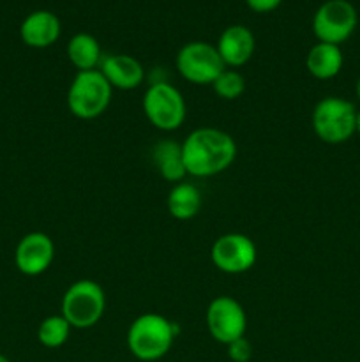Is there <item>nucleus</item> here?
I'll list each match as a JSON object with an SVG mask.
<instances>
[{"label": "nucleus", "mask_w": 360, "mask_h": 362, "mask_svg": "<svg viewBox=\"0 0 360 362\" xmlns=\"http://www.w3.org/2000/svg\"><path fill=\"white\" fill-rule=\"evenodd\" d=\"M180 145L187 175L196 179L219 175L236 158V144L232 134L217 127H198Z\"/></svg>", "instance_id": "obj_1"}, {"label": "nucleus", "mask_w": 360, "mask_h": 362, "mask_svg": "<svg viewBox=\"0 0 360 362\" xmlns=\"http://www.w3.org/2000/svg\"><path fill=\"white\" fill-rule=\"evenodd\" d=\"M179 334L175 322L157 313H143L134 318L127 331V346L138 361L154 362L172 350Z\"/></svg>", "instance_id": "obj_2"}, {"label": "nucleus", "mask_w": 360, "mask_h": 362, "mask_svg": "<svg viewBox=\"0 0 360 362\" xmlns=\"http://www.w3.org/2000/svg\"><path fill=\"white\" fill-rule=\"evenodd\" d=\"M113 98V87L99 69L78 71L67 90V108L81 120L101 117Z\"/></svg>", "instance_id": "obj_3"}, {"label": "nucleus", "mask_w": 360, "mask_h": 362, "mask_svg": "<svg viewBox=\"0 0 360 362\" xmlns=\"http://www.w3.org/2000/svg\"><path fill=\"white\" fill-rule=\"evenodd\" d=\"M356 112L348 99L327 95L313 110L314 134L325 144H344L356 133Z\"/></svg>", "instance_id": "obj_4"}, {"label": "nucleus", "mask_w": 360, "mask_h": 362, "mask_svg": "<svg viewBox=\"0 0 360 362\" xmlns=\"http://www.w3.org/2000/svg\"><path fill=\"white\" fill-rule=\"evenodd\" d=\"M106 310L104 290L92 279H78L66 290L60 315L73 329H90L99 324Z\"/></svg>", "instance_id": "obj_5"}, {"label": "nucleus", "mask_w": 360, "mask_h": 362, "mask_svg": "<svg viewBox=\"0 0 360 362\" xmlns=\"http://www.w3.org/2000/svg\"><path fill=\"white\" fill-rule=\"evenodd\" d=\"M143 113L159 131H176L187 117L182 92L168 81H155L143 94Z\"/></svg>", "instance_id": "obj_6"}, {"label": "nucleus", "mask_w": 360, "mask_h": 362, "mask_svg": "<svg viewBox=\"0 0 360 362\" xmlns=\"http://www.w3.org/2000/svg\"><path fill=\"white\" fill-rule=\"evenodd\" d=\"M175 67L180 76L194 85H212L226 69L214 45L205 41H191L179 49Z\"/></svg>", "instance_id": "obj_7"}, {"label": "nucleus", "mask_w": 360, "mask_h": 362, "mask_svg": "<svg viewBox=\"0 0 360 362\" xmlns=\"http://www.w3.org/2000/svg\"><path fill=\"white\" fill-rule=\"evenodd\" d=\"M359 25V13L348 0H327L313 16V32L320 42L341 45Z\"/></svg>", "instance_id": "obj_8"}, {"label": "nucleus", "mask_w": 360, "mask_h": 362, "mask_svg": "<svg viewBox=\"0 0 360 362\" xmlns=\"http://www.w3.org/2000/svg\"><path fill=\"white\" fill-rule=\"evenodd\" d=\"M207 329L212 338L221 345H229L244 338L247 329V315L242 304L229 296H219L207 306Z\"/></svg>", "instance_id": "obj_9"}, {"label": "nucleus", "mask_w": 360, "mask_h": 362, "mask_svg": "<svg viewBox=\"0 0 360 362\" xmlns=\"http://www.w3.org/2000/svg\"><path fill=\"white\" fill-rule=\"evenodd\" d=\"M210 258L224 274H242L256 264V244L244 233H224L212 246Z\"/></svg>", "instance_id": "obj_10"}, {"label": "nucleus", "mask_w": 360, "mask_h": 362, "mask_svg": "<svg viewBox=\"0 0 360 362\" xmlns=\"http://www.w3.org/2000/svg\"><path fill=\"white\" fill-rule=\"evenodd\" d=\"M55 258V244L42 232H32L21 237L14 251V264L25 276H39L48 271Z\"/></svg>", "instance_id": "obj_11"}, {"label": "nucleus", "mask_w": 360, "mask_h": 362, "mask_svg": "<svg viewBox=\"0 0 360 362\" xmlns=\"http://www.w3.org/2000/svg\"><path fill=\"white\" fill-rule=\"evenodd\" d=\"M215 48H217L224 66L235 69V67H242L249 62L254 48H256V41H254V34L251 32V28H247L246 25H229L219 35Z\"/></svg>", "instance_id": "obj_12"}, {"label": "nucleus", "mask_w": 360, "mask_h": 362, "mask_svg": "<svg viewBox=\"0 0 360 362\" xmlns=\"http://www.w3.org/2000/svg\"><path fill=\"white\" fill-rule=\"evenodd\" d=\"M99 71L108 80V83L119 90H133L145 80V69L140 60L126 53L102 57Z\"/></svg>", "instance_id": "obj_13"}, {"label": "nucleus", "mask_w": 360, "mask_h": 362, "mask_svg": "<svg viewBox=\"0 0 360 362\" xmlns=\"http://www.w3.org/2000/svg\"><path fill=\"white\" fill-rule=\"evenodd\" d=\"M62 32L59 16L52 11L39 9L28 14L20 25V37L30 48H48L55 45Z\"/></svg>", "instance_id": "obj_14"}, {"label": "nucleus", "mask_w": 360, "mask_h": 362, "mask_svg": "<svg viewBox=\"0 0 360 362\" xmlns=\"http://www.w3.org/2000/svg\"><path fill=\"white\" fill-rule=\"evenodd\" d=\"M344 64L341 48L337 45L318 41L306 57V67L316 80H330L337 76Z\"/></svg>", "instance_id": "obj_15"}, {"label": "nucleus", "mask_w": 360, "mask_h": 362, "mask_svg": "<svg viewBox=\"0 0 360 362\" xmlns=\"http://www.w3.org/2000/svg\"><path fill=\"white\" fill-rule=\"evenodd\" d=\"M152 161L157 168L159 175L173 184L182 182L187 175L182 159V145L175 140H161L152 148Z\"/></svg>", "instance_id": "obj_16"}, {"label": "nucleus", "mask_w": 360, "mask_h": 362, "mask_svg": "<svg viewBox=\"0 0 360 362\" xmlns=\"http://www.w3.org/2000/svg\"><path fill=\"white\" fill-rule=\"evenodd\" d=\"M67 59L78 71L97 69L102 60L101 45L92 34L78 32L67 42Z\"/></svg>", "instance_id": "obj_17"}, {"label": "nucleus", "mask_w": 360, "mask_h": 362, "mask_svg": "<svg viewBox=\"0 0 360 362\" xmlns=\"http://www.w3.org/2000/svg\"><path fill=\"white\" fill-rule=\"evenodd\" d=\"M166 205L173 218L179 221H189L201 211V193L194 184L179 182L169 191Z\"/></svg>", "instance_id": "obj_18"}, {"label": "nucleus", "mask_w": 360, "mask_h": 362, "mask_svg": "<svg viewBox=\"0 0 360 362\" xmlns=\"http://www.w3.org/2000/svg\"><path fill=\"white\" fill-rule=\"evenodd\" d=\"M71 329L73 327L62 315H52L39 324L37 339L46 349H60L69 339Z\"/></svg>", "instance_id": "obj_19"}, {"label": "nucleus", "mask_w": 360, "mask_h": 362, "mask_svg": "<svg viewBox=\"0 0 360 362\" xmlns=\"http://www.w3.org/2000/svg\"><path fill=\"white\" fill-rule=\"evenodd\" d=\"M212 88L217 98L224 99V101H233V99H239L246 90V78L236 69H224L215 78Z\"/></svg>", "instance_id": "obj_20"}, {"label": "nucleus", "mask_w": 360, "mask_h": 362, "mask_svg": "<svg viewBox=\"0 0 360 362\" xmlns=\"http://www.w3.org/2000/svg\"><path fill=\"white\" fill-rule=\"evenodd\" d=\"M226 346H228L229 359L233 362H249L251 357H253V346H251V343L247 341L246 336H244V338L235 339V341H232Z\"/></svg>", "instance_id": "obj_21"}, {"label": "nucleus", "mask_w": 360, "mask_h": 362, "mask_svg": "<svg viewBox=\"0 0 360 362\" xmlns=\"http://www.w3.org/2000/svg\"><path fill=\"white\" fill-rule=\"evenodd\" d=\"M282 0H246L247 7L253 9L254 13H270L281 6Z\"/></svg>", "instance_id": "obj_22"}, {"label": "nucleus", "mask_w": 360, "mask_h": 362, "mask_svg": "<svg viewBox=\"0 0 360 362\" xmlns=\"http://www.w3.org/2000/svg\"><path fill=\"white\" fill-rule=\"evenodd\" d=\"M356 133L360 134V110L356 112Z\"/></svg>", "instance_id": "obj_23"}, {"label": "nucleus", "mask_w": 360, "mask_h": 362, "mask_svg": "<svg viewBox=\"0 0 360 362\" xmlns=\"http://www.w3.org/2000/svg\"><path fill=\"white\" fill-rule=\"evenodd\" d=\"M355 90H356V98H359V101H360V78H359V81H356Z\"/></svg>", "instance_id": "obj_24"}, {"label": "nucleus", "mask_w": 360, "mask_h": 362, "mask_svg": "<svg viewBox=\"0 0 360 362\" xmlns=\"http://www.w3.org/2000/svg\"><path fill=\"white\" fill-rule=\"evenodd\" d=\"M0 362H11L9 359H7L6 356H2V354H0Z\"/></svg>", "instance_id": "obj_25"}]
</instances>
